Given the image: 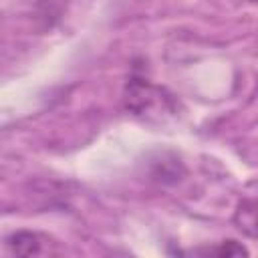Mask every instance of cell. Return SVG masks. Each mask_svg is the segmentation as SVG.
I'll list each match as a JSON object with an SVG mask.
<instances>
[{"label": "cell", "mask_w": 258, "mask_h": 258, "mask_svg": "<svg viewBox=\"0 0 258 258\" xmlns=\"http://www.w3.org/2000/svg\"><path fill=\"white\" fill-rule=\"evenodd\" d=\"M254 2H258V0H254Z\"/></svg>", "instance_id": "obj_5"}, {"label": "cell", "mask_w": 258, "mask_h": 258, "mask_svg": "<svg viewBox=\"0 0 258 258\" xmlns=\"http://www.w3.org/2000/svg\"><path fill=\"white\" fill-rule=\"evenodd\" d=\"M125 105L135 115H145V113H151L153 105L163 107V97H161V91L151 83H147L145 79H131L125 91Z\"/></svg>", "instance_id": "obj_1"}, {"label": "cell", "mask_w": 258, "mask_h": 258, "mask_svg": "<svg viewBox=\"0 0 258 258\" xmlns=\"http://www.w3.org/2000/svg\"><path fill=\"white\" fill-rule=\"evenodd\" d=\"M50 238L38 232H30V230H20L14 232L6 238V248L12 254H20V256H38L48 252V244Z\"/></svg>", "instance_id": "obj_2"}, {"label": "cell", "mask_w": 258, "mask_h": 258, "mask_svg": "<svg viewBox=\"0 0 258 258\" xmlns=\"http://www.w3.org/2000/svg\"><path fill=\"white\" fill-rule=\"evenodd\" d=\"M212 254H216V256H226V258H234V256H248V250L242 246V244H238V242H234V240H226V242H222L218 248H214V250H210Z\"/></svg>", "instance_id": "obj_4"}, {"label": "cell", "mask_w": 258, "mask_h": 258, "mask_svg": "<svg viewBox=\"0 0 258 258\" xmlns=\"http://www.w3.org/2000/svg\"><path fill=\"white\" fill-rule=\"evenodd\" d=\"M234 222L240 232L248 236H258V202L254 200H242L238 204Z\"/></svg>", "instance_id": "obj_3"}]
</instances>
